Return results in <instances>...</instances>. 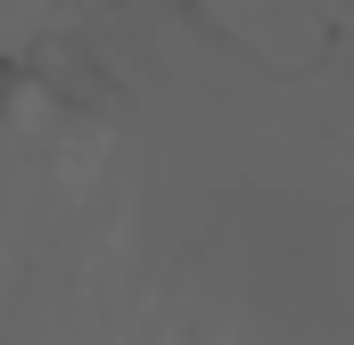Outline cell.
I'll return each mask as SVG.
<instances>
[{
	"label": "cell",
	"mask_w": 354,
	"mask_h": 345,
	"mask_svg": "<svg viewBox=\"0 0 354 345\" xmlns=\"http://www.w3.org/2000/svg\"><path fill=\"white\" fill-rule=\"evenodd\" d=\"M0 345H346V75H272L181 0L0 66Z\"/></svg>",
	"instance_id": "6da1fadb"
},
{
	"label": "cell",
	"mask_w": 354,
	"mask_h": 345,
	"mask_svg": "<svg viewBox=\"0 0 354 345\" xmlns=\"http://www.w3.org/2000/svg\"><path fill=\"white\" fill-rule=\"evenodd\" d=\"M181 8L272 75H322L338 66L346 41V0H181Z\"/></svg>",
	"instance_id": "7a4b0ae2"
}]
</instances>
